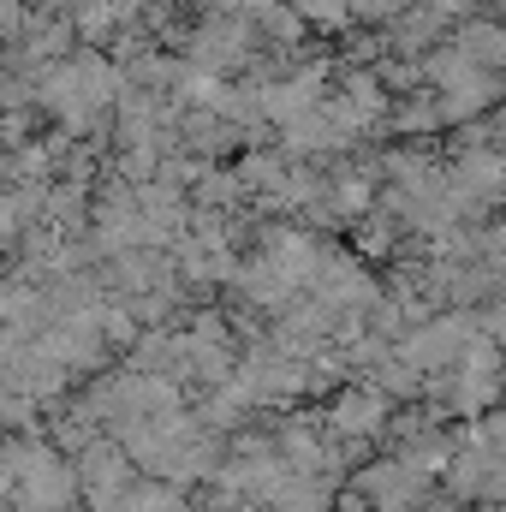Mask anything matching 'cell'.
<instances>
[{"mask_svg": "<svg viewBox=\"0 0 506 512\" xmlns=\"http://www.w3.org/2000/svg\"><path fill=\"white\" fill-rule=\"evenodd\" d=\"M179 60H185V66H197V72H209V78L251 72L256 24H251V18H221V12H209L203 24H191V36H185V54H179Z\"/></svg>", "mask_w": 506, "mask_h": 512, "instance_id": "obj_1", "label": "cell"}, {"mask_svg": "<svg viewBox=\"0 0 506 512\" xmlns=\"http://www.w3.org/2000/svg\"><path fill=\"white\" fill-rule=\"evenodd\" d=\"M447 48H459L471 66H483V72H495V66H506V36L495 18H465L453 36H447Z\"/></svg>", "mask_w": 506, "mask_h": 512, "instance_id": "obj_2", "label": "cell"}, {"mask_svg": "<svg viewBox=\"0 0 506 512\" xmlns=\"http://www.w3.org/2000/svg\"><path fill=\"white\" fill-rule=\"evenodd\" d=\"M30 227H42V191L6 185V191H0V245H18Z\"/></svg>", "mask_w": 506, "mask_h": 512, "instance_id": "obj_3", "label": "cell"}, {"mask_svg": "<svg viewBox=\"0 0 506 512\" xmlns=\"http://www.w3.org/2000/svg\"><path fill=\"white\" fill-rule=\"evenodd\" d=\"M381 417H387V399L381 393H346L340 411H334L340 429H381Z\"/></svg>", "mask_w": 506, "mask_h": 512, "instance_id": "obj_4", "label": "cell"}, {"mask_svg": "<svg viewBox=\"0 0 506 512\" xmlns=\"http://www.w3.org/2000/svg\"><path fill=\"white\" fill-rule=\"evenodd\" d=\"M358 245H364V256H387L393 245H399V227H393L381 209H370V215L358 221Z\"/></svg>", "mask_w": 506, "mask_h": 512, "instance_id": "obj_5", "label": "cell"}, {"mask_svg": "<svg viewBox=\"0 0 506 512\" xmlns=\"http://www.w3.org/2000/svg\"><path fill=\"white\" fill-rule=\"evenodd\" d=\"M411 0H346V18L352 24H393Z\"/></svg>", "mask_w": 506, "mask_h": 512, "instance_id": "obj_6", "label": "cell"}, {"mask_svg": "<svg viewBox=\"0 0 506 512\" xmlns=\"http://www.w3.org/2000/svg\"><path fill=\"white\" fill-rule=\"evenodd\" d=\"M268 6H274V0H209V12H221V18H251V24Z\"/></svg>", "mask_w": 506, "mask_h": 512, "instance_id": "obj_7", "label": "cell"}, {"mask_svg": "<svg viewBox=\"0 0 506 512\" xmlns=\"http://www.w3.org/2000/svg\"><path fill=\"white\" fill-rule=\"evenodd\" d=\"M161 6H173V12H179V6H191V0H161Z\"/></svg>", "mask_w": 506, "mask_h": 512, "instance_id": "obj_8", "label": "cell"}, {"mask_svg": "<svg viewBox=\"0 0 506 512\" xmlns=\"http://www.w3.org/2000/svg\"><path fill=\"white\" fill-rule=\"evenodd\" d=\"M0 191H6V185H0Z\"/></svg>", "mask_w": 506, "mask_h": 512, "instance_id": "obj_9", "label": "cell"}]
</instances>
